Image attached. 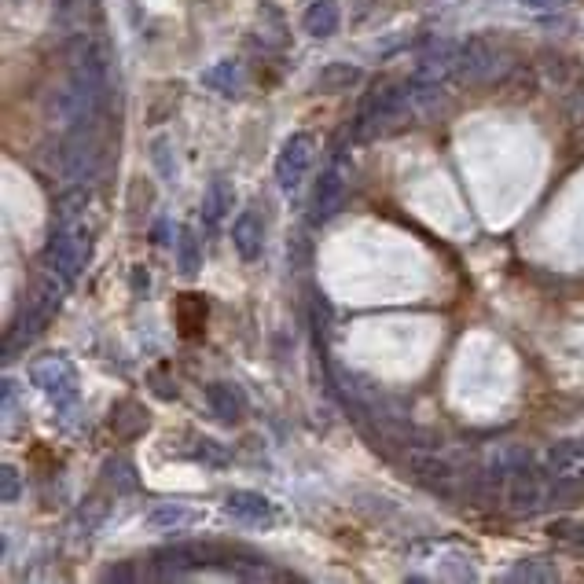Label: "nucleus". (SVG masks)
<instances>
[{
	"instance_id": "nucleus-1",
	"label": "nucleus",
	"mask_w": 584,
	"mask_h": 584,
	"mask_svg": "<svg viewBox=\"0 0 584 584\" xmlns=\"http://www.w3.org/2000/svg\"><path fill=\"white\" fill-rule=\"evenodd\" d=\"M408 107V92L405 85H394V81H386L379 89L371 92L368 100L360 103V114H357V140H371V136L386 133L394 122H401V114Z\"/></svg>"
},
{
	"instance_id": "nucleus-2",
	"label": "nucleus",
	"mask_w": 584,
	"mask_h": 584,
	"mask_svg": "<svg viewBox=\"0 0 584 584\" xmlns=\"http://www.w3.org/2000/svg\"><path fill=\"white\" fill-rule=\"evenodd\" d=\"M89 258V228H56L45 247V265L63 283H74Z\"/></svg>"
},
{
	"instance_id": "nucleus-3",
	"label": "nucleus",
	"mask_w": 584,
	"mask_h": 584,
	"mask_svg": "<svg viewBox=\"0 0 584 584\" xmlns=\"http://www.w3.org/2000/svg\"><path fill=\"white\" fill-rule=\"evenodd\" d=\"M30 379L56 408H70L78 401V368L67 357H41L30 368Z\"/></svg>"
},
{
	"instance_id": "nucleus-4",
	"label": "nucleus",
	"mask_w": 584,
	"mask_h": 584,
	"mask_svg": "<svg viewBox=\"0 0 584 584\" xmlns=\"http://www.w3.org/2000/svg\"><path fill=\"white\" fill-rule=\"evenodd\" d=\"M59 298H63V287H59L56 280H45L41 287H37L34 298H30V309H26V313L12 324V331H8V353L26 346V342L48 324V316L59 309Z\"/></svg>"
},
{
	"instance_id": "nucleus-5",
	"label": "nucleus",
	"mask_w": 584,
	"mask_h": 584,
	"mask_svg": "<svg viewBox=\"0 0 584 584\" xmlns=\"http://www.w3.org/2000/svg\"><path fill=\"white\" fill-rule=\"evenodd\" d=\"M349 158L346 155H335L331 158V166L320 173L316 180V191H313V221H327V217L338 214V206L346 199L349 191Z\"/></svg>"
},
{
	"instance_id": "nucleus-6",
	"label": "nucleus",
	"mask_w": 584,
	"mask_h": 584,
	"mask_svg": "<svg viewBox=\"0 0 584 584\" xmlns=\"http://www.w3.org/2000/svg\"><path fill=\"white\" fill-rule=\"evenodd\" d=\"M313 151H316V140L309 133H294L283 144L280 158H276V180H280L283 191H294L302 184L309 166H313Z\"/></svg>"
},
{
	"instance_id": "nucleus-7",
	"label": "nucleus",
	"mask_w": 584,
	"mask_h": 584,
	"mask_svg": "<svg viewBox=\"0 0 584 584\" xmlns=\"http://www.w3.org/2000/svg\"><path fill=\"white\" fill-rule=\"evenodd\" d=\"M96 136L85 129V125H78V133L70 136L67 144H63V151H59V166H63V177L67 180H89L92 169H96Z\"/></svg>"
},
{
	"instance_id": "nucleus-8",
	"label": "nucleus",
	"mask_w": 584,
	"mask_h": 584,
	"mask_svg": "<svg viewBox=\"0 0 584 584\" xmlns=\"http://www.w3.org/2000/svg\"><path fill=\"white\" fill-rule=\"evenodd\" d=\"M217 559V551L210 544H173V548L155 551V570L166 577H184V573L210 566Z\"/></svg>"
},
{
	"instance_id": "nucleus-9",
	"label": "nucleus",
	"mask_w": 584,
	"mask_h": 584,
	"mask_svg": "<svg viewBox=\"0 0 584 584\" xmlns=\"http://www.w3.org/2000/svg\"><path fill=\"white\" fill-rule=\"evenodd\" d=\"M456 52L460 48L449 45V41H441L427 52V56L419 59L416 74H412V89H423V92H434L441 81L449 78L452 70H456Z\"/></svg>"
},
{
	"instance_id": "nucleus-10",
	"label": "nucleus",
	"mask_w": 584,
	"mask_h": 584,
	"mask_svg": "<svg viewBox=\"0 0 584 584\" xmlns=\"http://www.w3.org/2000/svg\"><path fill=\"white\" fill-rule=\"evenodd\" d=\"M225 511L236 518V522H243V526H272V522H276V504H272L269 496L250 493V489L228 493Z\"/></svg>"
},
{
	"instance_id": "nucleus-11",
	"label": "nucleus",
	"mask_w": 584,
	"mask_h": 584,
	"mask_svg": "<svg viewBox=\"0 0 584 584\" xmlns=\"http://www.w3.org/2000/svg\"><path fill=\"white\" fill-rule=\"evenodd\" d=\"M456 70L467 81H485L496 70V48L485 37H467L456 52Z\"/></svg>"
},
{
	"instance_id": "nucleus-12",
	"label": "nucleus",
	"mask_w": 584,
	"mask_h": 584,
	"mask_svg": "<svg viewBox=\"0 0 584 584\" xmlns=\"http://www.w3.org/2000/svg\"><path fill=\"white\" fill-rule=\"evenodd\" d=\"M232 247L239 250L243 261H258L261 247H265V221H261L258 210H243V214L232 221Z\"/></svg>"
},
{
	"instance_id": "nucleus-13",
	"label": "nucleus",
	"mask_w": 584,
	"mask_h": 584,
	"mask_svg": "<svg viewBox=\"0 0 584 584\" xmlns=\"http://www.w3.org/2000/svg\"><path fill=\"white\" fill-rule=\"evenodd\" d=\"M408 467H412V474H416L427 489H434V493H452V485H456L452 463L438 460V456H430V452H408Z\"/></svg>"
},
{
	"instance_id": "nucleus-14",
	"label": "nucleus",
	"mask_w": 584,
	"mask_h": 584,
	"mask_svg": "<svg viewBox=\"0 0 584 584\" xmlns=\"http://www.w3.org/2000/svg\"><path fill=\"white\" fill-rule=\"evenodd\" d=\"M147 526L151 529H158V533H180V529H188V526H195V522H203V515L195 511L191 504H155L151 511H147V518H144Z\"/></svg>"
},
{
	"instance_id": "nucleus-15",
	"label": "nucleus",
	"mask_w": 584,
	"mask_h": 584,
	"mask_svg": "<svg viewBox=\"0 0 584 584\" xmlns=\"http://www.w3.org/2000/svg\"><path fill=\"white\" fill-rule=\"evenodd\" d=\"M302 26H305V34L316 37V41L338 34V26H342V8H338V0H313L302 15Z\"/></svg>"
},
{
	"instance_id": "nucleus-16",
	"label": "nucleus",
	"mask_w": 584,
	"mask_h": 584,
	"mask_svg": "<svg viewBox=\"0 0 584 584\" xmlns=\"http://www.w3.org/2000/svg\"><path fill=\"white\" fill-rule=\"evenodd\" d=\"M206 405H210V412H214L221 423H236L239 416H243V394H239L232 382H210L206 386Z\"/></svg>"
},
{
	"instance_id": "nucleus-17",
	"label": "nucleus",
	"mask_w": 584,
	"mask_h": 584,
	"mask_svg": "<svg viewBox=\"0 0 584 584\" xmlns=\"http://www.w3.org/2000/svg\"><path fill=\"white\" fill-rule=\"evenodd\" d=\"M511 504H515V511H533L540 500V485H537V474L529 471V456L526 460H518L515 467H511Z\"/></svg>"
},
{
	"instance_id": "nucleus-18",
	"label": "nucleus",
	"mask_w": 584,
	"mask_h": 584,
	"mask_svg": "<svg viewBox=\"0 0 584 584\" xmlns=\"http://www.w3.org/2000/svg\"><path fill=\"white\" fill-rule=\"evenodd\" d=\"M111 430L122 441L136 438V434H144V430H147V412H144V405H136V401H122V405L114 408Z\"/></svg>"
},
{
	"instance_id": "nucleus-19",
	"label": "nucleus",
	"mask_w": 584,
	"mask_h": 584,
	"mask_svg": "<svg viewBox=\"0 0 584 584\" xmlns=\"http://www.w3.org/2000/svg\"><path fill=\"white\" fill-rule=\"evenodd\" d=\"M360 67H349V63H327L320 74H316V89L320 92H349L353 85H360Z\"/></svg>"
},
{
	"instance_id": "nucleus-20",
	"label": "nucleus",
	"mask_w": 584,
	"mask_h": 584,
	"mask_svg": "<svg viewBox=\"0 0 584 584\" xmlns=\"http://www.w3.org/2000/svg\"><path fill=\"white\" fill-rule=\"evenodd\" d=\"M232 199H236V191L228 188V180L214 177L210 180V188H206V195H203V217L210 221V225H217V221L232 210Z\"/></svg>"
},
{
	"instance_id": "nucleus-21",
	"label": "nucleus",
	"mask_w": 584,
	"mask_h": 584,
	"mask_svg": "<svg viewBox=\"0 0 584 584\" xmlns=\"http://www.w3.org/2000/svg\"><path fill=\"white\" fill-rule=\"evenodd\" d=\"M177 265H180V272H188V276H195V272L203 269V239H199V232L191 225L180 228V236H177Z\"/></svg>"
},
{
	"instance_id": "nucleus-22",
	"label": "nucleus",
	"mask_w": 584,
	"mask_h": 584,
	"mask_svg": "<svg viewBox=\"0 0 584 584\" xmlns=\"http://www.w3.org/2000/svg\"><path fill=\"white\" fill-rule=\"evenodd\" d=\"M177 320H180V335L195 338L206 324V302L199 294H184V298H180V309H177Z\"/></svg>"
},
{
	"instance_id": "nucleus-23",
	"label": "nucleus",
	"mask_w": 584,
	"mask_h": 584,
	"mask_svg": "<svg viewBox=\"0 0 584 584\" xmlns=\"http://www.w3.org/2000/svg\"><path fill=\"white\" fill-rule=\"evenodd\" d=\"M258 37H261V45H269V48H283V45H287V26H283V15L276 12L272 4H261Z\"/></svg>"
},
{
	"instance_id": "nucleus-24",
	"label": "nucleus",
	"mask_w": 584,
	"mask_h": 584,
	"mask_svg": "<svg viewBox=\"0 0 584 584\" xmlns=\"http://www.w3.org/2000/svg\"><path fill=\"white\" fill-rule=\"evenodd\" d=\"M199 81H203L206 89L221 92V96H232V92H236V85H239V67L232 63V59H221L217 67L203 70V78H199Z\"/></svg>"
},
{
	"instance_id": "nucleus-25",
	"label": "nucleus",
	"mask_w": 584,
	"mask_h": 584,
	"mask_svg": "<svg viewBox=\"0 0 584 584\" xmlns=\"http://www.w3.org/2000/svg\"><path fill=\"white\" fill-rule=\"evenodd\" d=\"M103 474H107V482L118 489V493H133L136 489V478H133V463L129 460H107V467H103Z\"/></svg>"
},
{
	"instance_id": "nucleus-26",
	"label": "nucleus",
	"mask_w": 584,
	"mask_h": 584,
	"mask_svg": "<svg viewBox=\"0 0 584 584\" xmlns=\"http://www.w3.org/2000/svg\"><path fill=\"white\" fill-rule=\"evenodd\" d=\"M151 158H155V166L162 177L177 180V158H173V144H169L166 136H158L155 144H151Z\"/></svg>"
},
{
	"instance_id": "nucleus-27",
	"label": "nucleus",
	"mask_w": 584,
	"mask_h": 584,
	"mask_svg": "<svg viewBox=\"0 0 584 584\" xmlns=\"http://www.w3.org/2000/svg\"><path fill=\"white\" fill-rule=\"evenodd\" d=\"M89 206V191L85 188H74V191H67L63 199H59V221L67 225V221H74L78 217V210H85Z\"/></svg>"
},
{
	"instance_id": "nucleus-28",
	"label": "nucleus",
	"mask_w": 584,
	"mask_h": 584,
	"mask_svg": "<svg viewBox=\"0 0 584 584\" xmlns=\"http://www.w3.org/2000/svg\"><path fill=\"white\" fill-rule=\"evenodd\" d=\"M19 496H23V478H19V471H15L12 463H4V471H0V500L15 504Z\"/></svg>"
},
{
	"instance_id": "nucleus-29",
	"label": "nucleus",
	"mask_w": 584,
	"mask_h": 584,
	"mask_svg": "<svg viewBox=\"0 0 584 584\" xmlns=\"http://www.w3.org/2000/svg\"><path fill=\"white\" fill-rule=\"evenodd\" d=\"M537 562L540 559H533V566H518V570H515V581H555V577H559L555 562H548L544 570H537Z\"/></svg>"
},
{
	"instance_id": "nucleus-30",
	"label": "nucleus",
	"mask_w": 584,
	"mask_h": 584,
	"mask_svg": "<svg viewBox=\"0 0 584 584\" xmlns=\"http://www.w3.org/2000/svg\"><path fill=\"white\" fill-rule=\"evenodd\" d=\"M199 460H210V463H225V452L217 449V441L203 438V441H199Z\"/></svg>"
},
{
	"instance_id": "nucleus-31",
	"label": "nucleus",
	"mask_w": 584,
	"mask_h": 584,
	"mask_svg": "<svg viewBox=\"0 0 584 584\" xmlns=\"http://www.w3.org/2000/svg\"><path fill=\"white\" fill-rule=\"evenodd\" d=\"M526 8H533V12H555V8H562L566 0H522Z\"/></svg>"
}]
</instances>
